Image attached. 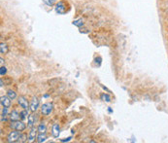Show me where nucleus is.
I'll list each match as a JSON object with an SVG mask.
<instances>
[{"label":"nucleus","instance_id":"nucleus-1","mask_svg":"<svg viewBox=\"0 0 168 143\" xmlns=\"http://www.w3.org/2000/svg\"><path fill=\"white\" fill-rule=\"evenodd\" d=\"M10 127H11L12 129H17V131H24L25 127H26L24 123L22 121H19V120H18V121H12Z\"/></svg>","mask_w":168,"mask_h":143},{"label":"nucleus","instance_id":"nucleus-13","mask_svg":"<svg viewBox=\"0 0 168 143\" xmlns=\"http://www.w3.org/2000/svg\"><path fill=\"white\" fill-rule=\"evenodd\" d=\"M46 139H47V135L45 134H40L39 135L37 136V141L39 143H42V142H45Z\"/></svg>","mask_w":168,"mask_h":143},{"label":"nucleus","instance_id":"nucleus-22","mask_svg":"<svg viewBox=\"0 0 168 143\" xmlns=\"http://www.w3.org/2000/svg\"><path fill=\"white\" fill-rule=\"evenodd\" d=\"M71 138H72V137H67V138H64V139H61V140H60V141H61V142H68V141H70V140H71Z\"/></svg>","mask_w":168,"mask_h":143},{"label":"nucleus","instance_id":"nucleus-14","mask_svg":"<svg viewBox=\"0 0 168 143\" xmlns=\"http://www.w3.org/2000/svg\"><path fill=\"white\" fill-rule=\"evenodd\" d=\"M0 52H1V54H6L8 52V46L5 44V43H1L0 44Z\"/></svg>","mask_w":168,"mask_h":143},{"label":"nucleus","instance_id":"nucleus-12","mask_svg":"<svg viewBox=\"0 0 168 143\" xmlns=\"http://www.w3.org/2000/svg\"><path fill=\"white\" fill-rule=\"evenodd\" d=\"M37 129H38V132H39V134H45L46 131H47V126H46L44 123H41V124L38 126Z\"/></svg>","mask_w":168,"mask_h":143},{"label":"nucleus","instance_id":"nucleus-16","mask_svg":"<svg viewBox=\"0 0 168 143\" xmlns=\"http://www.w3.org/2000/svg\"><path fill=\"white\" fill-rule=\"evenodd\" d=\"M20 116H21L22 120H25L27 118V116H28V112H27L26 109H24V111H22L21 113H20Z\"/></svg>","mask_w":168,"mask_h":143},{"label":"nucleus","instance_id":"nucleus-18","mask_svg":"<svg viewBox=\"0 0 168 143\" xmlns=\"http://www.w3.org/2000/svg\"><path fill=\"white\" fill-rule=\"evenodd\" d=\"M101 99L106 102H110L111 101V98L109 94H103L102 96H101Z\"/></svg>","mask_w":168,"mask_h":143},{"label":"nucleus","instance_id":"nucleus-6","mask_svg":"<svg viewBox=\"0 0 168 143\" xmlns=\"http://www.w3.org/2000/svg\"><path fill=\"white\" fill-rule=\"evenodd\" d=\"M55 12L57 13V14H64L66 12V9H65V4L64 2H58V3L55 5Z\"/></svg>","mask_w":168,"mask_h":143},{"label":"nucleus","instance_id":"nucleus-7","mask_svg":"<svg viewBox=\"0 0 168 143\" xmlns=\"http://www.w3.org/2000/svg\"><path fill=\"white\" fill-rule=\"evenodd\" d=\"M11 100L12 99L9 98L8 96H1V98H0V102H1V105L2 107H10V105H11Z\"/></svg>","mask_w":168,"mask_h":143},{"label":"nucleus","instance_id":"nucleus-2","mask_svg":"<svg viewBox=\"0 0 168 143\" xmlns=\"http://www.w3.org/2000/svg\"><path fill=\"white\" fill-rule=\"evenodd\" d=\"M53 108V106L52 103H45V104H43L41 107V112L44 115H46V116H48V115H50L52 113Z\"/></svg>","mask_w":168,"mask_h":143},{"label":"nucleus","instance_id":"nucleus-3","mask_svg":"<svg viewBox=\"0 0 168 143\" xmlns=\"http://www.w3.org/2000/svg\"><path fill=\"white\" fill-rule=\"evenodd\" d=\"M19 137H20V132H19V131H17L16 129L15 131H11L8 134L7 140H8V142H16L19 140Z\"/></svg>","mask_w":168,"mask_h":143},{"label":"nucleus","instance_id":"nucleus-20","mask_svg":"<svg viewBox=\"0 0 168 143\" xmlns=\"http://www.w3.org/2000/svg\"><path fill=\"white\" fill-rule=\"evenodd\" d=\"M8 113V107H3V109H2V112H1V118H3L5 117Z\"/></svg>","mask_w":168,"mask_h":143},{"label":"nucleus","instance_id":"nucleus-8","mask_svg":"<svg viewBox=\"0 0 168 143\" xmlns=\"http://www.w3.org/2000/svg\"><path fill=\"white\" fill-rule=\"evenodd\" d=\"M59 134H60L59 125H58V124H53V127H52V134H53V136L55 137V138H57V137L59 136Z\"/></svg>","mask_w":168,"mask_h":143},{"label":"nucleus","instance_id":"nucleus-9","mask_svg":"<svg viewBox=\"0 0 168 143\" xmlns=\"http://www.w3.org/2000/svg\"><path fill=\"white\" fill-rule=\"evenodd\" d=\"M38 107H39V100H38L37 98H33L31 100V103H30V106H29L30 110L32 112H34L37 110Z\"/></svg>","mask_w":168,"mask_h":143},{"label":"nucleus","instance_id":"nucleus-19","mask_svg":"<svg viewBox=\"0 0 168 143\" xmlns=\"http://www.w3.org/2000/svg\"><path fill=\"white\" fill-rule=\"evenodd\" d=\"M27 137L28 136H26L25 134H20V137H19V140H18V141L19 142H25L26 141V139H27Z\"/></svg>","mask_w":168,"mask_h":143},{"label":"nucleus","instance_id":"nucleus-5","mask_svg":"<svg viewBox=\"0 0 168 143\" xmlns=\"http://www.w3.org/2000/svg\"><path fill=\"white\" fill-rule=\"evenodd\" d=\"M37 132H38V129H34V127H32V129H30L29 134H28L27 141H28V142H33V141H34L35 138H37Z\"/></svg>","mask_w":168,"mask_h":143},{"label":"nucleus","instance_id":"nucleus-21","mask_svg":"<svg viewBox=\"0 0 168 143\" xmlns=\"http://www.w3.org/2000/svg\"><path fill=\"white\" fill-rule=\"evenodd\" d=\"M7 72V69H6V67L5 66H1V68H0V74H1V76H3L5 75Z\"/></svg>","mask_w":168,"mask_h":143},{"label":"nucleus","instance_id":"nucleus-23","mask_svg":"<svg viewBox=\"0 0 168 143\" xmlns=\"http://www.w3.org/2000/svg\"><path fill=\"white\" fill-rule=\"evenodd\" d=\"M0 84H1V85H0L1 87H3V86H4V85H3V80H2V79L0 80Z\"/></svg>","mask_w":168,"mask_h":143},{"label":"nucleus","instance_id":"nucleus-4","mask_svg":"<svg viewBox=\"0 0 168 143\" xmlns=\"http://www.w3.org/2000/svg\"><path fill=\"white\" fill-rule=\"evenodd\" d=\"M18 103L20 104V106H21L22 108L26 109V110H28V108L30 106L28 101H27V99L25 98H24V96H20V98H18Z\"/></svg>","mask_w":168,"mask_h":143},{"label":"nucleus","instance_id":"nucleus-11","mask_svg":"<svg viewBox=\"0 0 168 143\" xmlns=\"http://www.w3.org/2000/svg\"><path fill=\"white\" fill-rule=\"evenodd\" d=\"M27 124H28L29 127H32L33 126H34V124H35V116L33 114L29 115V116H28V119H27Z\"/></svg>","mask_w":168,"mask_h":143},{"label":"nucleus","instance_id":"nucleus-10","mask_svg":"<svg viewBox=\"0 0 168 143\" xmlns=\"http://www.w3.org/2000/svg\"><path fill=\"white\" fill-rule=\"evenodd\" d=\"M20 114L18 113V111L16 110H13L11 113H10V119H11V121H18V120L20 119Z\"/></svg>","mask_w":168,"mask_h":143},{"label":"nucleus","instance_id":"nucleus-17","mask_svg":"<svg viewBox=\"0 0 168 143\" xmlns=\"http://www.w3.org/2000/svg\"><path fill=\"white\" fill-rule=\"evenodd\" d=\"M84 20L82 19H79V20H75L73 22V24L76 25V26H82V25L84 24Z\"/></svg>","mask_w":168,"mask_h":143},{"label":"nucleus","instance_id":"nucleus-24","mask_svg":"<svg viewBox=\"0 0 168 143\" xmlns=\"http://www.w3.org/2000/svg\"><path fill=\"white\" fill-rule=\"evenodd\" d=\"M0 62H1V64H3V62H4V60H3V58H0Z\"/></svg>","mask_w":168,"mask_h":143},{"label":"nucleus","instance_id":"nucleus-15","mask_svg":"<svg viewBox=\"0 0 168 143\" xmlns=\"http://www.w3.org/2000/svg\"><path fill=\"white\" fill-rule=\"evenodd\" d=\"M7 96H8L9 98L12 99V100L17 98V94L15 93L14 91H12V90H9L8 91H7Z\"/></svg>","mask_w":168,"mask_h":143}]
</instances>
